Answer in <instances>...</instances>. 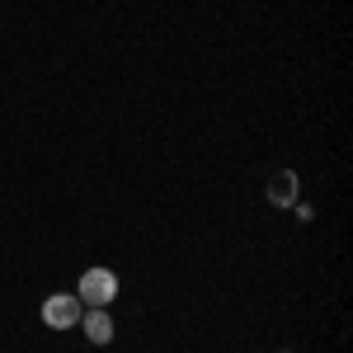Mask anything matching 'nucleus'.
Returning <instances> with one entry per match:
<instances>
[{"label": "nucleus", "instance_id": "1", "mask_svg": "<svg viewBox=\"0 0 353 353\" xmlns=\"http://www.w3.org/2000/svg\"><path fill=\"white\" fill-rule=\"evenodd\" d=\"M76 297H81V306H104L109 311L113 297H118V273L113 269H85L81 283H76Z\"/></svg>", "mask_w": 353, "mask_h": 353}, {"label": "nucleus", "instance_id": "2", "mask_svg": "<svg viewBox=\"0 0 353 353\" xmlns=\"http://www.w3.org/2000/svg\"><path fill=\"white\" fill-rule=\"evenodd\" d=\"M81 316H85V306L76 292H52L43 301V325L48 330H71V325H81Z\"/></svg>", "mask_w": 353, "mask_h": 353}, {"label": "nucleus", "instance_id": "3", "mask_svg": "<svg viewBox=\"0 0 353 353\" xmlns=\"http://www.w3.org/2000/svg\"><path fill=\"white\" fill-rule=\"evenodd\" d=\"M81 325H85V339H90V344H109L113 339V316L104 306H90L81 316Z\"/></svg>", "mask_w": 353, "mask_h": 353}, {"label": "nucleus", "instance_id": "4", "mask_svg": "<svg viewBox=\"0 0 353 353\" xmlns=\"http://www.w3.org/2000/svg\"><path fill=\"white\" fill-rule=\"evenodd\" d=\"M269 203L273 208H292V203H297V174H292V170H278L269 179Z\"/></svg>", "mask_w": 353, "mask_h": 353}]
</instances>
